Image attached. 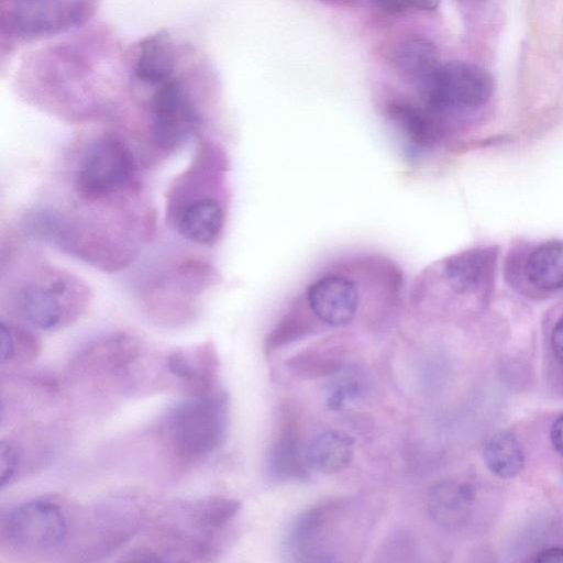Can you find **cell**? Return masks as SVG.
<instances>
[{
    "mask_svg": "<svg viewBox=\"0 0 563 563\" xmlns=\"http://www.w3.org/2000/svg\"><path fill=\"white\" fill-rule=\"evenodd\" d=\"M230 402L222 390L212 389L173 407L158 427L161 440L181 464H192L210 456L225 441Z\"/></svg>",
    "mask_w": 563,
    "mask_h": 563,
    "instance_id": "6da1fadb",
    "label": "cell"
},
{
    "mask_svg": "<svg viewBox=\"0 0 563 563\" xmlns=\"http://www.w3.org/2000/svg\"><path fill=\"white\" fill-rule=\"evenodd\" d=\"M89 300V289L77 276L58 268H42L20 288L15 303L27 323L53 331L76 321Z\"/></svg>",
    "mask_w": 563,
    "mask_h": 563,
    "instance_id": "7a4b0ae2",
    "label": "cell"
},
{
    "mask_svg": "<svg viewBox=\"0 0 563 563\" xmlns=\"http://www.w3.org/2000/svg\"><path fill=\"white\" fill-rule=\"evenodd\" d=\"M135 172L129 147L119 137L104 134L86 148L76 170L75 186L87 200H106L128 190Z\"/></svg>",
    "mask_w": 563,
    "mask_h": 563,
    "instance_id": "3957f363",
    "label": "cell"
},
{
    "mask_svg": "<svg viewBox=\"0 0 563 563\" xmlns=\"http://www.w3.org/2000/svg\"><path fill=\"white\" fill-rule=\"evenodd\" d=\"M428 110L438 119L448 112L475 110L492 97L490 74L468 62H448L437 66L421 82Z\"/></svg>",
    "mask_w": 563,
    "mask_h": 563,
    "instance_id": "277c9868",
    "label": "cell"
},
{
    "mask_svg": "<svg viewBox=\"0 0 563 563\" xmlns=\"http://www.w3.org/2000/svg\"><path fill=\"white\" fill-rule=\"evenodd\" d=\"M68 527L67 515L57 501L37 498L9 510L1 522V537L19 550L43 552L62 545Z\"/></svg>",
    "mask_w": 563,
    "mask_h": 563,
    "instance_id": "5b68a950",
    "label": "cell"
},
{
    "mask_svg": "<svg viewBox=\"0 0 563 563\" xmlns=\"http://www.w3.org/2000/svg\"><path fill=\"white\" fill-rule=\"evenodd\" d=\"M92 5V0H14L3 10L2 24L23 37L51 36L84 23Z\"/></svg>",
    "mask_w": 563,
    "mask_h": 563,
    "instance_id": "8992f818",
    "label": "cell"
},
{
    "mask_svg": "<svg viewBox=\"0 0 563 563\" xmlns=\"http://www.w3.org/2000/svg\"><path fill=\"white\" fill-rule=\"evenodd\" d=\"M152 108L154 137L163 147L177 146L200 122L188 92L175 79L158 85L153 96Z\"/></svg>",
    "mask_w": 563,
    "mask_h": 563,
    "instance_id": "52a82bcc",
    "label": "cell"
},
{
    "mask_svg": "<svg viewBox=\"0 0 563 563\" xmlns=\"http://www.w3.org/2000/svg\"><path fill=\"white\" fill-rule=\"evenodd\" d=\"M360 295L355 283L346 276L327 274L306 289V301L320 322L332 327L350 323L357 310Z\"/></svg>",
    "mask_w": 563,
    "mask_h": 563,
    "instance_id": "ba28073f",
    "label": "cell"
},
{
    "mask_svg": "<svg viewBox=\"0 0 563 563\" xmlns=\"http://www.w3.org/2000/svg\"><path fill=\"white\" fill-rule=\"evenodd\" d=\"M306 449L298 416L290 407H285L279 413L277 430L268 450L271 476L277 479L305 477L309 470Z\"/></svg>",
    "mask_w": 563,
    "mask_h": 563,
    "instance_id": "9c48e42d",
    "label": "cell"
},
{
    "mask_svg": "<svg viewBox=\"0 0 563 563\" xmlns=\"http://www.w3.org/2000/svg\"><path fill=\"white\" fill-rule=\"evenodd\" d=\"M166 368L191 394H202L214 389L219 358L212 344L205 343L172 352L166 358Z\"/></svg>",
    "mask_w": 563,
    "mask_h": 563,
    "instance_id": "30bf717a",
    "label": "cell"
},
{
    "mask_svg": "<svg viewBox=\"0 0 563 563\" xmlns=\"http://www.w3.org/2000/svg\"><path fill=\"white\" fill-rule=\"evenodd\" d=\"M497 251L474 249L448 260L443 273L449 286L459 294L487 290L495 275Z\"/></svg>",
    "mask_w": 563,
    "mask_h": 563,
    "instance_id": "8fae6325",
    "label": "cell"
},
{
    "mask_svg": "<svg viewBox=\"0 0 563 563\" xmlns=\"http://www.w3.org/2000/svg\"><path fill=\"white\" fill-rule=\"evenodd\" d=\"M349 344L339 338L317 343L287 361V367L295 375L307 378H320L340 373L345 366Z\"/></svg>",
    "mask_w": 563,
    "mask_h": 563,
    "instance_id": "7c38bea8",
    "label": "cell"
},
{
    "mask_svg": "<svg viewBox=\"0 0 563 563\" xmlns=\"http://www.w3.org/2000/svg\"><path fill=\"white\" fill-rule=\"evenodd\" d=\"M178 232L188 241L211 245L224 225V212L211 197H199L184 206L177 220Z\"/></svg>",
    "mask_w": 563,
    "mask_h": 563,
    "instance_id": "4fadbf2b",
    "label": "cell"
},
{
    "mask_svg": "<svg viewBox=\"0 0 563 563\" xmlns=\"http://www.w3.org/2000/svg\"><path fill=\"white\" fill-rule=\"evenodd\" d=\"M354 444V439L344 431L324 430L307 445V464L309 468L322 474L339 473L350 465Z\"/></svg>",
    "mask_w": 563,
    "mask_h": 563,
    "instance_id": "5bb4252c",
    "label": "cell"
},
{
    "mask_svg": "<svg viewBox=\"0 0 563 563\" xmlns=\"http://www.w3.org/2000/svg\"><path fill=\"white\" fill-rule=\"evenodd\" d=\"M175 64V49L170 37L166 32H157L140 44L134 73L142 82L161 85L170 79Z\"/></svg>",
    "mask_w": 563,
    "mask_h": 563,
    "instance_id": "9a60e30c",
    "label": "cell"
},
{
    "mask_svg": "<svg viewBox=\"0 0 563 563\" xmlns=\"http://www.w3.org/2000/svg\"><path fill=\"white\" fill-rule=\"evenodd\" d=\"M525 274L539 290L563 289V241H548L532 250L526 260Z\"/></svg>",
    "mask_w": 563,
    "mask_h": 563,
    "instance_id": "2e32d148",
    "label": "cell"
},
{
    "mask_svg": "<svg viewBox=\"0 0 563 563\" xmlns=\"http://www.w3.org/2000/svg\"><path fill=\"white\" fill-rule=\"evenodd\" d=\"M389 115L418 147L433 146L444 136V125L441 120L429 111L410 103L398 102L391 104Z\"/></svg>",
    "mask_w": 563,
    "mask_h": 563,
    "instance_id": "e0dca14e",
    "label": "cell"
},
{
    "mask_svg": "<svg viewBox=\"0 0 563 563\" xmlns=\"http://www.w3.org/2000/svg\"><path fill=\"white\" fill-rule=\"evenodd\" d=\"M471 500L467 485L453 481L437 483L429 493V515L439 525L454 526L464 518Z\"/></svg>",
    "mask_w": 563,
    "mask_h": 563,
    "instance_id": "ac0fdd59",
    "label": "cell"
},
{
    "mask_svg": "<svg viewBox=\"0 0 563 563\" xmlns=\"http://www.w3.org/2000/svg\"><path fill=\"white\" fill-rule=\"evenodd\" d=\"M393 60L402 76L422 82L437 67L435 47L423 36H410L396 46Z\"/></svg>",
    "mask_w": 563,
    "mask_h": 563,
    "instance_id": "d6986e66",
    "label": "cell"
},
{
    "mask_svg": "<svg viewBox=\"0 0 563 563\" xmlns=\"http://www.w3.org/2000/svg\"><path fill=\"white\" fill-rule=\"evenodd\" d=\"M484 461L495 475L510 478L523 466V452L519 441L508 432L492 435L484 444Z\"/></svg>",
    "mask_w": 563,
    "mask_h": 563,
    "instance_id": "ffe728a7",
    "label": "cell"
},
{
    "mask_svg": "<svg viewBox=\"0 0 563 563\" xmlns=\"http://www.w3.org/2000/svg\"><path fill=\"white\" fill-rule=\"evenodd\" d=\"M40 351L41 342L32 331L11 322L1 321V365L25 364L36 358Z\"/></svg>",
    "mask_w": 563,
    "mask_h": 563,
    "instance_id": "44dd1931",
    "label": "cell"
},
{
    "mask_svg": "<svg viewBox=\"0 0 563 563\" xmlns=\"http://www.w3.org/2000/svg\"><path fill=\"white\" fill-rule=\"evenodd\" d=\"M20 456L16 448L5 440L0 443V485L9 486L16 477Z\"/></svg>",
    "mask_w": 563,
    "mask_h": 563,
    "instance_id": "7402d4cb",
    "label": "cell"
},
{
    "mask_svg": "<svg viewBox=\"0 0 563 563\" xmlns=\"http://www.w3.org/2000/svg\"><path fill=\"white\" fill-rule=\"evenodd\" d=\"M375 4L389 12H401L408 9L434 10L439 0H373Z\"/></svg>",
    "mask_w": 563,
    "mask_h": 563,
    "instance_id": "603a6c76",
    "label": "cell"
},
{
    "mask_svg": "<svg viewBox=\"0 0 563 563\" xmlns=\"http://www.w3.org/2000/svg\"><path fill=\"white\" fill-rule=\"evenodd\" d=\"M360 393V386L355 382H343L334 386L328 396V405L332 409L341 408L346 400L354 398Z\"/></svg>",
    "mask_w": 563,
    "mask_h": 563,
    "instance_id": "cb8c5ba5",
    "label": "cell"
},
{
    "mask_svg": "<svg viewBox=\"0 0 563 563\" xmlns=\"http://www.w3.org/2000/svg\"><path fill=\"white\" fill-rule=\"evenodd\" d=\"M551 344L555 356L563 364V317L558 320L552 330Z\"/></svg>",
    "mask_w": 563,
    "mask_h": 563,
    "instance_id": "d4e9b609",
    "label": "cell"
},
{
    "mask_svg": "<svg viewBox=\"0 0 563 563\" xmlns=\"http://www.w3.org/2000/svg\"><path fill=\"white\" fill-rule=\"evenodd\" d=\"M551 441L555 451L563 455V415L552 426Z\"/></svg>",
    "mask_w": 563,
    "mask_h": 563,
    "instance_id": "484cf974",
    "label": "cell"
},
{
    "mask_svg": "<svg viewBox=\"0 0 563 563\" xmlns=\"http://www.w3.org/2000/svg\"><path fill=\"white\" fill-rule=\"evenodd\" d=\"M537 562L541 563H563V549L562 548H551L542 551L536 558Z\"/></svg>",
    "mask_w": 563,
    "mask_h": 563,
    "instance_id": "4316f807",
    "label": "cell"
},
{
    "mask_svg": "<svg viewBox=\"0 0 563 563\" xmlns=\"http://www.w3.org/2000/svg\"><path fill=\"white\" fill-rule=\"evenodd\" d=\"M562 483H563V472H562Z\"/></svg>",
    "mask_w": 563,
    "mask_h": 563,
    "instance_id": "83f0119b",
    "label": "cell"
}]
</instances>
